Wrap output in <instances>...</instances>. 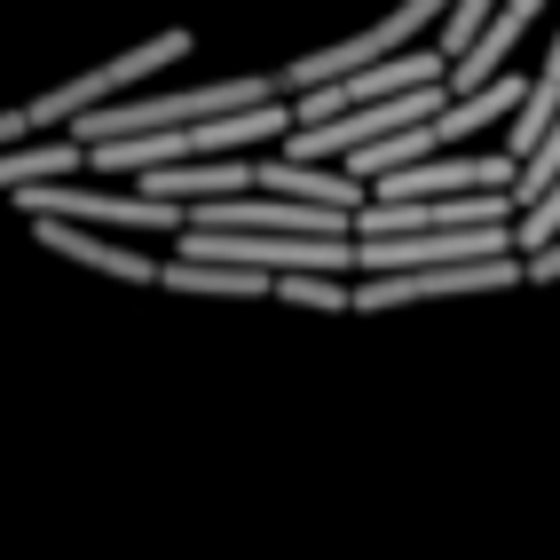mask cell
<instances>
[{"label":"cell","mask_w":560,"mask_h":560,"mask_svg":"<svg viewBox=\"0 0 560 560\" xmlns=\"http://www.w3.org/2000/svg\"><path fill=\"white\" fill-rule=\"evenodd\" d=\"M88 174V142L63 135V142H9V159H0V182L24 190V182H71Z\"/></svg>","instance_id":"obj_13"},{"label":"cell","mask_w":560,"mask_h":560,"mask_svg":"<svg viewBox=\"0 0 560 560\" xmlns=\"http://www.w3.org/2000/svg\"><path fill=\"white\" fill-rule=\"evenodd\" d=\"M32 230H40L48 253L80 260V269H95V277H119V284H166V260H159V253H135L127 230H88V221H32Z\"/></svg>","instance_id":"obj_8"},{"label":"cell","mask_w":560,"mask_h":560,"mask_svg":"<svg viewBox=\"0 0 560 560\" xmlns=\"http://www.w3.org/2000/svg\"><path fill=\"white\" fill-rule=\"evenodd\" d=\"M434 80H451V48H402V56H380V63H363L348 71V80H324V88H301L292 95V110L301 119H340V110L355 103H380V95H402V88H434Z\"/></svg>","instance_id":"obj_6"},{"label":"cell","mask_w":560,"mask_h":560,"mask_svg":"<svg viewBox=\"0 0 560 560\" xmlns=\"http://www.w3.org/2000/svg\"><path fill=\"white\" fill-rule=\"evenodd\" d=\"M159 292H190V301H277V269H245V260H166Z\"/></svg>","instance_id":"obj_11"},{"label":"cell","mask_w":560,"mask_h":560,"mask_svg":"<svg viewBox=\"0 0 560 560\" xmlns=\"http://www.w3.org/2000/svg\"><path fill=\"white\" fill-rule=\"evenodd\" d=\"M301 127L292 95L277 103H245V110H221V119H190V127H151V135H110V142H88V166L95 174H159V166H182V159H230L245 142H284Z\"/></svg>","instance_id":"obj_1"},{"label":"cell","mask_w":560,"mask_h":560,"mask_svg":"<svg viewBox=\"0 0 560 560\" xmlns=\"http://www.w3.org/2000/svg\"><path fill=\"white\" fill-rule=\"evenodd\" d=\"M32 221H88V230H127V237H166L190 221V206L174 198H151V190H95V182H24V190H9Z\"/></svg>","instance_id":"obj_4"},{"label":"cell","mask_w":560,"mask_h":560,"mask_svg":"<svg viewBox=\"0 0 560 560\" xmlns=\"http://www.w3.org/2000/svg\"><path fill=\"white\" fill-rule=\"evenodd\" d=\"M363 269H434V260H490L521 245V221H466V230H387V237H355Z\"/></svg>","instance_id":"obj_7"},{"label":"cell","mask_w":560,"mask_h":560,"mask_svg":"<svg viewBox=\"0 0 560 560\" xmlns=\"http://www.w3.org/2000/svg\"><path fill=\"white\" fill-rule=\"evenodd\" d=\"M521 103H529V80H513V71H498V80H481V88H458L451 103L434 110V142L451 151V142H474L490 127H513Z\"/></svg>","instance_id":"obj_9"},{"label":"cell","mask_w":560,"mask_h":560,"mask_svg":"<svg viewBox=\"0 0 560 560\" xmlns=\"http://www.w3.org/2000/svg\"><path fill=\"white\" fill-rule=\"evenodd\" d=\"M552 237H560V174L545 182L537 206H521V253H537V245H552Z\"/></svg>","instance_id":"obj_16"},{"label":"cell","mask_w":560,"mask_h":560,"mask_svg":"<svg viewBox=\"0 0 560 560\" xmlns=\"http://www.w3.org/2000/svg\"><path fill=\"white\" fill-rule=\"evenodd\" d=\"M529 284H560V237L529 253Z\"/></svg>","instance_id":"obj_17"},{"label":"cell","mask_w":560,"mask_h":560,"mask_svg":"<svg viewBox=\"0 0 560 560\" xmlns=\"http://www.w3.org/2000/svg\"><path fill=\"white\" fill-rule=\"evenodd\" d=\"M260 182V166L253 159H182V166H159V174H142V190L151 198H174V206H206V198H237V190H253Z\"/></svg>","instance_id":"obj_12"},{"label":"cell","mask_w":560,"mask_h":560,"mask_svg":"<svg viewBox=\"0 0 560 560\" xmlns=\"http://www.w3.org/2000/svg\"><path fill=\"white\" fill-rule=\"evenodd\" d=\"M529 284V253H490V260H434V269H380L355 284V316H395L419 301H466V292H513Z\"/></svg>","instance_id":"obj_3"},{"label":"cell","mask_w":560,"mask_h":560,"mask_svg":"<svg viewBox=\"0 0 560 560\" xmlns=\"http://www.w3.org/2000/svg\"><path fill=\"white\" fill-rule=\"evenodd\" d=\"M182 56H190V32H159V40H135L127 56H110V63L80 71V80H63V88H48L40 103L24 110V119H32V127H80L88 110H103V103H119V95H135L142 80H159V71H174Z\"/></svg>","instance_id":"obj_5"},{"label":"cell","mask_w":560,"mask_h":560,"mask_svg":"<svg viewBox=\"0 0 560 560\" xmlns=\"http://www.w3.org/2000/svg\"><path fill=\"white\" fill-rule=\"evenodd\" d=\"M260 182L269 190H284V198H301V206H371V182L363 174H348V166H331V159H260Z\"/></svg>","instance_id":"obj_10"},{"label":"cell","mask_w":560,"mask_h":560,"mask_svg":"<svg viewBox=\"0 0 560 560\" xmlns=\"http://www.w3.org/2000/svg\"><path fill=\"white\" fill-rule=\"evenodd\" d=\"M284 80H260V71H245V80H206V88H174V95H119L88 110L80 142H110V135H151V127H190V119H221V110H245V103H277Z\"/></svg>","instance_id":"obj_2"},{"label":"cell","mask_w":560,"mask_h":560,"mask_svg":"<svg viewBox=\"0 0 560 560\" xmlns=\"http://www.w3.org/2000/svg\"><path fill=\"white\" fill-rule=\"evenodd\" d=\"M277 301L301 308V316H348L355 308V284L340 269H284L277 277Z\"/></svg>","instance_id":"obj_14"},{"label":"cell","mask_w":560,"mask_h":560,"mask_svg":"<svg viewBox=\"0 0 560 560\" xmlns=\"http://www.w3.org/2000/svg\"><path fill=\"white\" fill-rule=\"evenodd\" d=\"M490 16H498V0H458V9H451V24H442V48H451V63L481 40V32H490Z\"/></svg>","instance_id":"obj_15"}]
</instances>
